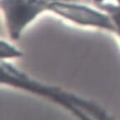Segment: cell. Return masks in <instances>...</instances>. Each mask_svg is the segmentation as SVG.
Masks as SVG:
<instances>
[{
    "label": "cell",
    "instance_id": "obj_1",
    "mask_svg": "<svg viewBox=\"0 0 120 120\" xmlns=\"http://www.w3.org/2000/svg\"><path fill=\"white\" fill-rule=\"evenodd\" d=\"M2 85L25 91L59 105L79 119L110 120L112 117L99 104L68 92L61 87L49 85L30 77L8 61L1 60Z\"/></svg>",
    "mask_w": 120,
    "mask_h": 120
},
{
    "label": "cell",
    "instance_id": "obj_2",
    "mask_svg": "<svg viewBox=\"0 0 120 120\" xmlns=\"http://www.w3.org/2000/svg\"><path fill=\"white\" fill-rule=\"evenodd\" d=\"M86 4L72 1H51L49 13L78 26L114 34L115 25L110 15L95 5L89 6Z\"/></svg>",
    "mask_w": 120,
    "mask_h": 120
},
{
    "label": "cell",
    "instance_id": "obj_3",
    "mask_svg": "<svg viewBox=\"0 0 120 120\" xmlns=\"http://www.w3.org/2000/svg\"><path fill=\"white\" fill-rule=\"evenodd\" d=\"M50 0H0V9L8 37L17 41L29 24L49 13Z\"/></svg>",
    "mask_w": 120,
    "mask_h": 120
},
{
    "label": "cell",
    "instance_id": "obj_4",
    "mask_svg": "<svg viewBox=\"0 0 120 120\" xmlns=\"http://www.w3.org/2000/svg\"><path fill=\"white\" fill-rule=\"evenodd\" d=\"M92 4L96 7L99 8L100 9L107 12L115 25L114 34L118 36L120 39V5L116 2H112L109 0H91Z\"/></svg>",
    "mask_w": 120,
    "mask_h": 120
},
{
    "label": "cell",
    "instance_id": "obj_5",
    "mask_svg": "<svg viewBox=\"0 0 120 120\" xmlns=\"http://www.w3.org/2000/svg\"><path fill=\"white\" fill-rule=\"evenodd\" d=\"M23 56V52L16 48L9 42L2 39L0 42V59L8 61V59L20 58Z\"/></svg>",
    "mask_w": 120,
    "mask_h": 120
},
{
    "label": "cell",
    "instance_id": "obj_6",
    "mask_svg": "<svg viewBox=\"0 0 120 120\" xmlns=\"http://www.w3.org/2000/svg\"><path fill=\"white\" fill-rule=\"evenodd\" d=\"M50 1H72V2H81V3H91V0H50Z\"/></svg>",
    "mask_w": 120,
    "mask_h": 120
},
{
    "label": "cell",
    "instance_id": "obj_7",
    "mask_svg": "<svg viewBox=\"0 0 120 120\" xmlns=\"http://www.w3.org/2000/svg\"><path fill=\"white\" fill-rule=\"evenodd\" d=\"M114 1L117 3V4H118L120 5V0H114Z\"/></svg>",
    "mask_w": 120,
    "mask_h": 120
}]
</instances>
